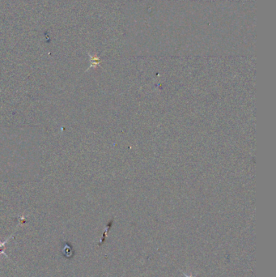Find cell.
<instances>
[{
    "label": "cell",
    "mask_w": 276,
    "mask_h": 277,
    "mask_svg": "<svg viewBox=\"0 0 276 277\" xmlns=\"http://www.w3.org/2000/svg\"><path fill=\"white\" fill-rule=\"evenodd\" d=\"M62 253L63 254L64 257L67 258V259H71V257H73L74 255L73 249H72L71 246H70V245H67V243H66V245L63 246V249L62 250Z\"/></svg>",
    "instance_id": "6da1fadb"
},
{
    "label": "cell",
    "mask_w": 276,
    "mask_h": 277,
    "mask_svg": "<svg viewBox=\"0 0 276 277\" xmlns=\"http://www.w3.org/2000/svg\"><path fill=\"white\" fill-rule=\"evenodd\" d=\"M183 273H184V272H183ZM184 275H185V277H193V276H192V275H190V276H188V275H185V273H184Z\"/></svg>",
    "instance_id": "7a4b0ae2"
}]
</instances>
